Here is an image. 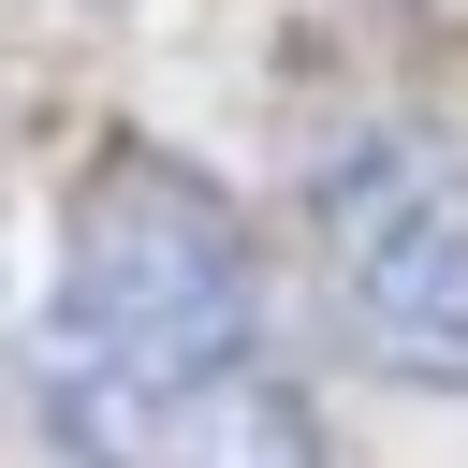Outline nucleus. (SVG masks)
I'll return each instance as SVG.
<instances>
[{
	"mask_svg": "<svg viewBox=\"0 0 468 468\" xmlns=\"http://www.w3.org/2000/svg\"><path fill=\"white\" fill-rule=\"evenodd\" d=\"M322 234V292H336V336L380 366V380H424V395H468V176L439 146H351L307 205Z\"/></svg>",
	"mask_w": 468,
	"mask_h": 468,
	"instance_id": "f03ea898",
	"label": "nucleus"
},
{
	"mask_svg": "<svg viewBox=\"0 0 468 468\" xmlns=\"http://www.w3.org/2000/svg\"><path fill=\"white\" fill-rule=\"evenodd\" d=\"M29 380L73 468H336L263 322L249 219L219 205V176H190L146 132H117L58 205Z\"/></svg>",
	"mask_w": 468,
	"mask_h": 468,
	"instance_id": "f257e3e1",
	"label": "nucleus"
}]
</instances>
